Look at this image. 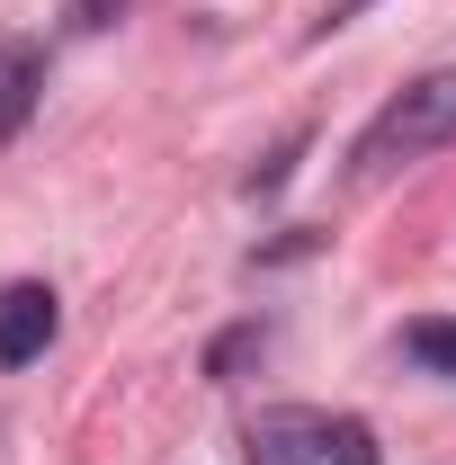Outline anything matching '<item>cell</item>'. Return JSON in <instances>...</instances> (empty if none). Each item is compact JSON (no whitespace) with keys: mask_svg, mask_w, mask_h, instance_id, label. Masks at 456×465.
Returning a JSON list of instances; mask_svg holds the SVG:
<instances>
[{"mask_svg":"<svg viewBox=\"0 0 456 465\" xmlns=\"http://www.w3.org/2000/svg\"><path fill=\"white\" fill-rule=\"evenodd\" d=\"M27 108H36V54L27 45H0V143L27 125Z\"/></svg>","mask_w":456,"mask_h":465,"instance_id":"cell-4","label":"cell"},{"mask_svg":"<svg viewBox=\"0 0 456 465\" xmlns=\"http://www.w3.org/2000/svg\"><path fill=\"white\" fill-rule=\"evenodd\" d=\"M63 331V304L55 287H36V278H18V287H0V367H27V358H45Z\"/></svg>","mask_w":456,"mask_h":465,"instance_id":"cell-3","label":"cell"},{"mask_svg":"<svg viewBox=\"0 0 456 465\" xmlns=\"http://www.w3.org/2000/svg\"><path fill=\"white\" fill-rule=\"evenodd\" d=\"M411 358H430L439 376H456V322H411Z\"/></svg>","mask_w":456,"mask_h":465,"instance_id":"cell-5","label":"cell"},{"mask_svg":"<svg viewBox=\"0 0 456 465\" xmlns=\"http://www.w3.org/2000/svg\"><path fill=\"white\" fill-rule=\"evenodd\" d=\"M116 9H125V0H72V27H81V36H99Z\"/></svg>","mask_w":456,"mask_h":465,"instance_id":"cell-6","label":"cell"},{"mask_svg":"<svg viewBox=\"0 0 456 465\" xmlns=\"http://www.w3.org/2000/svg\"><path fill=\"white\" fill-rule=\"evenodd\" d=\"M242 457L251 465H376V430L322 403H278L242 430Z\"/></svg>","mask_w":456,"mask_h":465,"instance_id":"cell-2","label":"cell"},{"mask_svg":"<svg viewBox=\"0 0 456 465\" xmlns=\"http://www.w3.org/2000/svg\"><path fill=\"white\" fill-rule=\"evenodd\" d=\"M456 143V72H421L411 90H394L385 108L367 116V134H358V179H394L402 162H421V153H439Z\"/></svg>","mask_w":456,"mask_h":465,"instance_id":"cell-1","label":"cell"},{"mask_svg":"<svg viewBox=\"0 0 456 465\" xmlns=\"http://www.w3.org/2000/svg\"><path fill=\"white\" fill-rule=\"evenodd\" d=\"M251 349H260V331H233V341L215 349V358H206V367H215V376H233V367H242V358H251Z\"/></svg>","mask_w":456,"mask_h":465,"instance_id":"cell-7","label":"cell"}]
</instances>
